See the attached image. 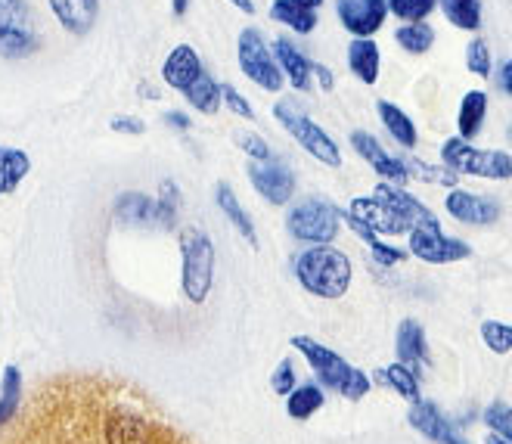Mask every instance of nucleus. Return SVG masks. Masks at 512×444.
Segmentation results:
<instances>
[{"mask_svg": "<svg viewBox=\"0 0 512 444\" xmlns=\"http://www.w3.org/2000/svg\"><path fill=\"white\" fill-rule=\"evenodd\" d=\"M311 75L317 78V84L323 87L326 94L336 87V78H333V72H329V66H323V63H311Z\"/></svg>", "mask_w": 512, "mask_h": 444, "instance_id": "44", "label": "nucleus"}, {"mask_svg": "<svg viewBox=\"0 0 512 444\" xmlns=\"http://www.w3.org/2000/svg\"><path fill=\"white\" fill-rule=\"evenodd\" d=\"M295 4H298V7H305V10H314V13H317V7L323 4V0H295Z\"/></svg>", "mask_w": 512, "mask_h": 444, "instance_id": "49", "label": "nucleus"}, {"mask_svg": "<svg viewBox=\"0 0 512 444\" xmlns=\"http://www.w3.org/2000/svg\"><path fill=\"white\" fill-rule=\"evenodd\" d=\"M497 84H500V91H503V94H512V63H509V59H503L500 75H497Z\"/></svg>", "mask_w": 512, "mask_h": 444, "instance_id": "45", "label": "nucleus"}, {"mask_svg": "<svg viewBox=\"0 0 512 444\" xmlns=\"http://www.w3.org/2000/svg\"><path fill=\"white\" fill-rule=\"evenodd\" d=\"M274 115L280 118V125H283L301 146H305V150H308L314 159H320V162L329 165V168H339V165H342L339 146H336L333 140H329V134H326L320 125H314L305 112H298L295 103L280 100V103L274 106Z\"/></svg>", "mask_w": 512, "mask_h": 444, "instance_id": "7", "label": "nucleus"}, {"mask_svg": "<svg viewBox=\"0 0 512 444\" xmlns=\"http://www.w3.org/2000/svg\"><path fill=\"white\" fill-rule=\"evenodd\" d=\"M385 4L404 22H426V16L438 7V0H385Z\"/></svg>", "mask_w": 512, "mask_h": 444, "instance_id": "33", "label": "nucleus"}, {"mask_svg": "<svg viewBox=\"0 0 512 444\" xmlns=\"http://www.w3.org/2000/svg\"><path fill=\"white\" fill-rule=\"evenodd\" d=\"M323 404V392L317 386H301L295 395H289V413L295 420H305Z\"/></svg>", "mask_w": 512, "mask_h": 444, "instance_id": "34", "label": "nucleus"}, {"mask_svg": "<svg viewBox=\"0 0 512 444\" xmlns=\"http://www.w3.org/2000/svg\"><path fill=\"white\" fill-rule=\"evenodd\" d=\"M236 53H239V69H243L261 87V91H267V94L280 91L286 78H283V72L277 66L274 53L267 50L264 35L258 32V28H246V32L239 35Z\"/></svg>", "mask_w": 512, "mask_h": 444, "instance_id": "9", "label": "nucleus"}, {"mask_svg": "<svg viewBox=\"0 0 512 444\" xmlns=\"http://www.w3.org/2000/svg\"><path fill=\"white\" fill-rule=\"evenodd\" d=\"M292 379H295L292 364H289V361H283V364H280V370H277V376H274V389H277L280 395H286V392L292 389Z\"/></svg>", "mask_w": 512, "mask_h": 444, "instance_id": "43", "label": "nucleus"}, {"mask_svg": "<svg viewBox=\"0 0 512 444\" xmlns=\"http://www.w3.org/2000/svg\"><path fill=\"white\" fill-rule=\"evenodd\" d=\"M19 423L16 444H165L153 423L112 398L106 382L87 376L38 386Z\"/></svg>", "mask_w": 512, "mask_h": 444, "instance_id": "1", "label": "nucleus"}, {"mask_svg": "<svg viewBox=\"0 0 512 444\" xmlns=\"http://www.w3.org/2000/svg\"><path fill=\"white\" fill-rule=\"evenodd\" d=\"M180 249H184V292L199 305L212 289L215 249L208 243V236L196 227L180 233Z\"/></svg>", "mask_w": 512, "mask_h": 444, "instance_id": "4", "label": "nucleus"}, {"mask_svg": "<svg viewBox=\"0 0 512 444\" xmlns=\"http://www.w3.org/2000/svg\"><path fill=\"white\" fill-rule=\"evenodd\" d=\"M438 7L450 19V25L466 28V32H478L481 28V4L478 0H438Z\"/></svg>", "mask_w": 512, "mask_h": 444, "instance_id": "26", "label": "nucleus"}, {"mask_svg": "<svg viewBox=\"0 0 512 444\" xmlns=\"http://www.w3.org/2000/svg\"><path fill=\"white\" fill-rule=\"evenodd\" d=\"M165 125H171L177 131H187L190 128V118L184 112H165Z\"/></svg>", "mask_w": 512, "mask_h": 444, "instance_id": "46", "label": "nucleus"}, {"mask_svg": "<svg viewBox=\"0 0 512 444\" xmlns=\"http://www.w3.org/2000/svg\"><path fill=\"white\" fill-rule=\"evenodd\" d=\"M351 218H357L360 224H367L373 233H410V227L395 212H388L376 196L354 199L351 202Z\"/></svg>", "mask_w": 512, "mask_h": 444, "instance_id": "18", "label": "nucleus"}, {"mask_svg": "<svg viewBox=\"0 0 512 444\" xmlns=\"http://www.w3.org/2000/svg\"><path fill=\"white\" fill-rule=\"evenodd\" d=\"M441 156H444L450 171H463V174H475V177H491V181H506V177H512V159L506 153L475 150V146H469V140H463V137H450L444 143Z\"/></svg>", "mask_w": 512, "mask_h": 444, "instance_id": "6", "label": "nucleus"}, {"mask_svg": "<svg viewBox=\"0 0 512 444\" xmlns=\"http://www.w3.org/2000/svg\"><path fill=\"white\" fill-rule=\"evenodd\" d=\"M348 66L364 84H376V78H379V47H376V41L373 38H354L348 44Z\"/></svg>", "mask_w": 512, "mask_h": 444, "instance_id": "20", "label": "nucleus"}, {"mask_svg": "<svg viewBox=\"0 0 512 444\" xmlns=\"http://www.w3.org/2000/svg\"><path fill=\"white\" fill-rule=\"evenodd\" d=\"M236 143L243 146V150H246L255 162H270V159H274V153H270V146H267L258 134L239 131V134H236Z\"/></svg>", "mask_w": 512, "mask_h": 444, "instance_id": "38", "label": "nucleus"}, {"mask_svg": "<svg viewBox=\"0 0 512 444\" xmlns=\"http://www.w3.org/2000/svg\"><path fill=\"white\" fill-rule=\"evenodd\" d=\"M466 66L469 72L481 75V78H488L491 69H494V59H491V47L485 38H472L469 47H466Z\"/></svg>", "mask_w": 512, "mask_h": 444, "instance_id": "35", "label": "nucleus"}, {"mask_svg": "<svg viewBox=\"0 0 512 444\" xmlns=\"http://www.w3.org/2000/svg\"><path fill=\"white\" fill-rule=\"evenodd\" d=\"M28 171V156L19 150H0V184L4 190H16V184Z\"/></svg>", "mask_w": 512, "mask_h": 444, "instance_id": "31", "label": "nucleus"}, {"mask_svg": "<svg viewBox=\"0 0 512 444\" xmlns=\"http://www.w3.org/2000/svg\"><path fill=\"white\" fill-rule=\"evenodd\" d=\"M16 392H19V376L10 367L7 370V386H4V404H0V420H10L16 413Z\"/></svg>", "mask_w": 512, "mask_h": 444, "instance_id": "40", "label": "nucleus"}, {"mask_svg": "<svg viewBox=\"0 0 512 444\" xmlns=\"http://www.w3.org/2000/svg\"><path fill=\"white\" fill-rule=\"evenodd\" d=\"M221 106H227L233 115H239V118H255V112H252V106H249V100L236 91V87H230V84H221Z\"/></svg>", "mask_w": 512, "mask_h": 444, "instance_id": "39", "label": "nucleus"}, {"mask_svg": "<svg viewBox=\"0 0 512 444\" xmlns=\"http://www.w3.org/2000/svg\"><path fill=\"white\" fill-rule=\"evenodd\" d=\"M488 423H491L494 429H500L506 438L512 435V423H509V410H506V404H494V407L488 410Z\"/></svg>", "mask_w": 512, "mask_h": 444, "instance_id": "41", "label": "nucleus"}, {"mask_svg": "<svg viewBox=\"0 0 512 444\" xmlns=\"http://www.w3.org/2000/svg\"><path fill=\"white\" fill-rule=\"evenodd\" d=\"M295 348L305 351V358L317 367V373L323 376V382H329L333 389H339L345 398H360L367 389H370V382L364 373H357L351 370L339 354H333L329 348H323L320 342L308 339V336H295Z\"/></svg>", "mask_w": 512, "mask_h": 444, "instance_id": "5", "label": "nucleus"}, {"mask_svg": "<svg viewBox=\"0 0 512 444\" xmlns=\"http://www.w3.org/2000/svg\"><path fill=\"white\" fill-rule=\"evenodd\" d=\"M274 59H277L283 78H289V84L295 87V91H301V94L311 91V63L301 56L298 47H292L286 38H277L274 41Z\"/></svg>", "mask_w": 512, "mask_h": 444, "instance_id": "19", "label": "nucleus"}, {"mask_svg": "<svg viewBox=\"0 0 512 444\" xmlns=\"http://www.w3.org/2000/svg\"><path fill=\"white\" fill-rule=\"evenodd\" d=\"M270 19L289 25L292 32H298V35H311L317 28V13L298 7L295 0H274V7H270Z\"/></svg>", "mask_w": 512, "mask_h": 444, "instance_id": "24", "label": "nucleus"}, {"mask_svg": "<svg viewBox=\"0 0 512 444\" xmlns=\"http://www.w3.org/2000/svg\"><path fill=\"white\" fill-rule=\"evenodd\" d=\"M447 212L454 215L457 221L463 224H475V227H485V224H494L500 218V205L488 196H475V193H466V190H454L447 196Z\"/></svg>", "mask_w": 512, "mask_h": 444, "instance_id": "14", "label": "nucleus"}, {"mask_svg": "<svg viewBox=\"0 0 512 444\" xmlns=\"http://www.w3.org/2000/svg\"><path fill=\"white\" fill-rule=\"evenodd\" d=\"M481 336H485L488 348H494L497 354H506L509 351V342H512V330L500 320H485L481 323Z\"/></svg>", "mask_w": 512, "mask_h": 444, "instance_id": "37", "label": "nucleus"}, {"mask_svg": "<svg viewBox=\"0 0 512 444\" xmlns=\"http://www.w3.org/2000/svg\"><path fill=\"white\" fill-rule=\"evenodd\" d=\"M342 221V212L336 205H329L323 199H311V202H301L289 212V233L301 243H314V246H323L329 240H336L339 233V224Z\"/></svg>", "mask_w": 512, "mask_h": 444, "instance_id": "8", "label": "nucleus"}, {"mask_svg": "<svg viewBox=\"0 0 512 444\" xmlns=\"http://www.w3.org/2000/svg\"><path fill=\"white\" fill-rule=\"evenodd\" d=\"M187 7H190V0H174V4H171V10H174V16H177V19L187 13Z\"/></svg>", "mask_w": 512, "mask_h": 444, "instance_id": "48", "label": "nucleus"}, {"mask_svg": "<svg viewBox=\"0 0 512 444\" xmlns=\"http://www.w3.org/2000/svg\"><path fill=\"white\" fill-rule=\"evenodd\" d=\"M202 72H205L202 59L190 44L174 47L171 56L165 59V66H162V78H165L168 87H174V91H184V87H190Z\"/></svg>", "mask_w": 512, "mask_h": 444, "instance_id": "15", "label": "nucleus"}, {"mask_svg": "<svg viewBox=\"0 0 512 444\" xmlns=\"http://www.w3.org/2000/svg\"><path fill=\"white\" fill-rule=\"evenodd\" d=\"M112 131H118V134H143L146 125L140 122V118H134V115H115L112 118Z\"/></svg>", "mask_w": 512, "mask_h": 444, "instance_id": "42", "label": "nucleus"}, {"mask_svg": "<svg viewBox=\"0 0 512 444\" xmlns=\"http://www.w3.org/2000/svg\"><path fill=\"white\" fill-rule=\"evenodd\" d=\"M488 444H506V441H503V438H491Z\"/></svg>", "mask_w": 512, "mask_h": 444, "instance_id": "50", "label": "nucleus"}, {"mask_svg": "<svg viewBox=\"0 0 512 444\" xmlns=\"http://www.w3.org/2000/svg\"><path fill=\"white\" fill-rule=\"evenodd\" d=\"M407 177H416V181H426V184H441V187H454L457 184V171L450 168H435V165H426L423 159H404L401 162Z\"/></svg>", "mask_w": 512, "mask_h": 444, "instance_id": "30", "label": "nucleus"}, {"mask_svg": "<svg viewBox=\"0 0 512 444\" xmlns=\"http://www.w3.org/2000/svg\"><path fill=\"white\" fill-rule=\"evenodd\" d=\"M230 4H233V7H239L246 16H252V13H255V4H252V0H230Z\"/></svg>", "mask_w": 512, "mask_h": 444, "instance_id": "47", "label": "nucleus"}, {"mask_svg": "<svg viewBox=\"0 0 512 444\" xmlns=\"http://www.w3.org/2000/svg\"><path fill=\"white\" fill-rule=\"evenodd\" d=\"M180 94H184L190 100V106L202 115H215L221 109V84L205 72L190 87H184Z\"/></svg>", "mask_w": 512, "mask_h": 444, "instance_id": "21", "label": "nucleus"}, {"mask_svg": "<svg viewBox=\"0 0 512 444\" xmlns=\"http://www.w3.org/2000/svg\"><path fill=\"white\" fill-rule=\"evenodd\" d=\"M215 196H218V205H221V209H224V215L239 227V233H243L246 236V240L255 246V227H252V218L246 215V209H243V205H239L236 202V196H233V190L227 187V184H218L215 187Z\"/></svg>", "mask_w": 512, "mask_h": 444, "instance_id": "28", "label": "nucleus"}, {"mask_svg": "<svg viewBox=\"0 0 512 444\" xmlns=\"http://www.w3.org/2000/svg\"><path fill=\"white\" fill-rule=\"evenodd\" d=\"M351 143H354V150H357V156H364L385 181H395V184H404L407 181V171H404V165H401V159H391L382 146H379V140L373 137V134H367V131H354L351 134Z\"/></svg>", "mask_w": 512, "mask_h": 444, "instance_id": "16", "label": "nucleus"}, {"mask_svg": "<svg viewBox=\"0 0 512 444\" xmlns=\"http://www.w3.org/2000/svg\"><path fill=\"white\" fill-rule=\"evenodd\" d=\"M398 351H401V361L410 364V367H416V361H429L423 330H419L413 320H404L401 323V330H398Z\"/></svg>", "mask_w": 512, "mask_h": 444, "instance_id": "27", "label": "nucleus"}, {"mask_svg": "<svg viewBox=\"0 0 512 444\" xmlns=\"http://www.w3.org/2000/svg\"><path fill=\"white\" fill-rule=\"evenodd\" d=\"M118 218H125V221H149V218H156V202L153 199H146L140 193H128L122 196V202H118Z\"/></svg>", "mask_w": 512, "mask_h": 444, "instance_id": "32", "label": "nucleus"}, {"mask_svg": "<svg viewBox=\"0 0 512 444\" xmlns=\"http://www.w3.org/2000/svg\"><path fill=\"white\" fill-rule=\"evenodd\" d=\"M336 13L354 38H373L388 16V4L385 0H339Z\"/></svg>", "mask_w": 512, "mask_h": 444, "instance_id": "11", "label": "nucleus"}, {"mask_svg": "<svg viewBox=\"0 0 512 444\" xmlns=\"http://www.w3.org/2000/svg\"><path fill=\"white\" fill-rule=\"evenodd\" d=\"M50 10L59 25L72 35H87L97 22L100 0H50Z\"/></svg>", "mask_w": 512, "mask_h": 444, "instance_id": "17", "label": "nucleus"}, {"mask_svg": "<svg viewBox=\"0 0 512 444\" xmlns=\"http://www.w3.org/2000/svg\"><path fill=\"white\" fill-rule=\"evenodd\" d=\"M376 112L382 118V125L388 128V134L395 137L401 146H407V150H413V146H416V125L410 122V118L395 103H388V100H379Z\"/></svg>", "mask_w": 512, "mask_h": 444, "instance_id": "23", "label": "nucleus"}, {"mask_svg": "<svg viewBox=\"0 0 512 444\" xmlns=\"http://www.w3.org/2000/svg\"><path fill=\"white\" fill-rule=\"evenodd\" d=\"M41 19L28 0H0V59H25L41 50Z\"/></svg>", "mask_w": 512, "mask_h": 444, "instance_id": "3", "label": "nucleus"}, {"mask_svg": "<svg viewBox=\"0 0 512 444\" xmlns=\"http://www.w3.org/2000/svg\"><path fill=\"white\" fill-rule=\"evenodd\" d=\"M249 181L264 199H270L274 205L289 202L292 193H295V177L283 165H277L274 159H270V162H252L249 165Z\"/></svg>", "mask_w": 512, "mask_h": 444, "instance_id": "12", "label": "nucleus"}, {"mask_svg": "<svg viewBox=\"0 0 512 444\" xmlns=\"http://www.w3.org/2000/svg\"><path fill=\"white\" fill-rule=\"evenodd\" d=\"M395 41L407 50V53H426V50H432V44H435V32H432V25H426V22H407V25H401L398 32H395Z\"/></svg>", "mask_w": 512, "mask_h": 444, "instance_id": "29", "label": "nucleus"}, {"mask_svg": "<svg viewBox=\"0 0 512 444\" xmlns=\"http://www.w3.org/2000/svg\"><path fill=\"white\" fill-rule=\"evenodd\" d=\"M410 423H413L419 432H426L429 438L441 441V444H466V441H460V438L454 435V429H450V426L438 417V413H435V407H429V404L416 407V410L410 413Z\"/></svg>", "mask_w": 512, "mask_h": 444, "instance_id": "25", "label": "nucleus"}, {"mask_svg": "<svg viewBox=\"0 0 512 444\" xmlns=\"http://www.w3.org/2000/svg\"><path fill=\"white\" fill-rule=\"evenodd\" d=\"M410 249L416 258L432 261V264H447V261H460L469 255V246L460 240H450L438 227H413L410 230Z\"/></svg>", "mask_w": 512, "mask_h": 444, "instance_id": "10", "label": "nucleus"}, {"mask_svg": "<svg viewBox=\"0 0 512 444\" xmlns=\"http://www.w3.org/2000/svg\"><path fill=\"white\" fill-rule=\"evenodd\" d=\"M295 274L308 292L320 299H342L351 286V261L345 252L333 246H314L298 258Z\"/></svg>", "mask_w": 512, "mask_h": 444, "instance_id": "2", "label": "nucleus"}, {"mask_svg": "<svg viewBox=\"0 0 512 444\" xmlns=\"http://www.w3.org/2000/svg\"><path fill=\"white\" fill-rule=\"evenodd\" d=\"M379 382H385V386H395L404 398H410V401H419V389H416V379H413V373H407V367H388V370H382L379 373Z\"/></svg>", "mask_w": 512, "mask_h": 444, "instance_id": "36", "label": "nucleus"}, {"mask_svg": "<svg viewBox=\"0 0 512 444\" xmlns=\"http://www.w3.org/2000/svg\"><path fill=\"white\" fill-rule=\"evenodd\" d=\"M388 212H395L410 230L413 227H438V221L432 218V212L426 205H419L410 193H404L401 187H391V184H379L376 193H373Z\"/></svg>", "mask_w": 512, "mask_h": 444, "instance_id": "13", "label": "nucleus"}, {"mask_svg": "<svg viewBox=\"0 0 512 444\" xmlns=\"http://www.w3.org/2000/svg\"><path fill=\"white\" fill-rule=\"evenodd\" d=\"M488 115V97L481 91H469L463 94L460 100V112H457V125H460V137L463 140H472L481 128V122H485Z\"/></svg>", "mask_w": 512, "mask_h": 444, "instance_id": "22", "label": "nucleus"}]
</instances>
